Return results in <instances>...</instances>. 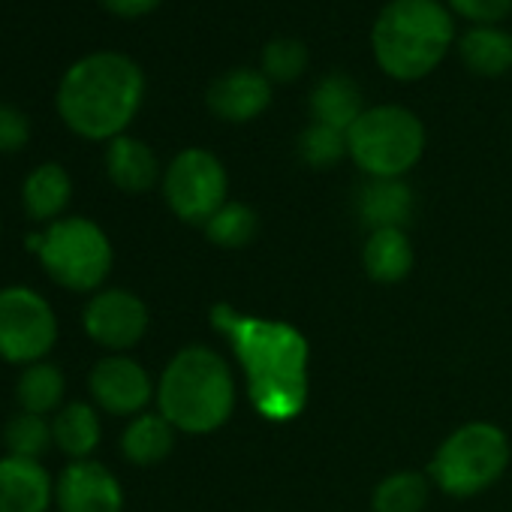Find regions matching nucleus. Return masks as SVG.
I'll list each match as a JSON object with an SVG mask.
<instances>
[{"instance_id": "12", "label": "nucleus", "mask_w": 512, "mask_h": 512, "mask_svg": "<svg viewBox=\"0 0 512 512\" xmlns=\"http://www.w3.org/2000/svg\"><path fill=\"white\" fill-rule=\"evenodd\" d=\"M58 512H124L121 479L94 458L70 461L55 476Z\"/></svg>"}, {"instance_id": "24", "label": "nucleus", "mask_w": 512, "mask_h": 512, "mask_svg": "<svg viewBox=\"0 0 512 512\" xmlns=\"http://www.w3.org/2000/svg\"><path fill=\"white\" fill-rule=\"evenodd\" d=\"M52 446H55V437H52V419L49 416L19 410L7 419V425H4L7 455L40 461Z\"/></svg>"}, {"instance_id": "32", "label": "nucleus", "mask_w": 512, "mask_h": 512, "mask_svg": "<svg viewBox=\"0 0 512 512\" xmlns=\"http://www.w3.org/2000/svg\"><path fill=\"white\" fill-rule=\"evenodd\" d=\"M0 235H4V220H0Z\"/></svg>"}, {"instance_id": "30", "label": "nucleus", "mask_w": 512, "mask_h": 512, "mask_svg": "<svg viewBox=\"0 0 512 512\" xmlns=\"http://www.w3.org/2000/svg\"><path fill=\"white\" fill-rule=\"evenodd\" d=\"M31 142V118L13 106L0 103V154H19Z\"/></svg>"}, {"instance_id": "7", "label": "nucleus", "mask_w": 512, "mask_h": 512, "mask_svg": "<svg viewBox=\"0 0 512 512\" xmlns=\"http://www.w3.org/2000/svg\"><path fill=\"white\" fill-rule=\"evenodd\" d=\"M509 464V440L491 422L455 428L437 449L431 476L452 497H470L494 485Z\"/></svg>"}, {"instance_id": "25", "label": "nucleus", "mask_w": 512, "mask_h": 512, "mask_svg": "<svg viewBox=\"0 0 512 512\" xmlns=\"http://www.w3.org/2000/svg\"><path fill=\"white\" fill-rule=\"evenodd\" d=\"M311 67V52L299 37H272L260 49V73L272 85H293Z\"/></svg>"}, {"instance_id": "29", "label": "nucleus", "mask_w": 512, "mask_h": 512, "mask_svg": "<svg viewBox=\"0 0 512 512\" xmlns=\"http://www.w3.org/2000/svg\"><path fill=\"white\" fill-rule=\"evenodd\" d=\"M455 22H467V28L503 25L512 16V0H443Z\"/></svg>"}, {"instance_id": "17", "label": "nucleus", "mask_w": 512, "mask_h": 512, "mask_svg": "<svg viewBox=\"0 0 512 512\" xmlns=\"http://www.w3.org/2000/svg\"><path fill=\"white\" fill-rule=\"evenodd\" d=\"M455 55L467 73L479 79H500L512 70V31L503 25L467 28L455 40Z\"/></svg>"}, {"instance_id": "5", "label": "nucleus", "mask_w": 512, "mask_h": 512, "mask_svg": "<svg viewBox=\"0 0 512 512\" xmlns=\"http://www.w3.org/2000/svg\"><path fill=\"white\" fill-rule=\"evenodd\" d=\"M34 256L55 287L76 296L103 290L115 266L112 238L97 220L82 214H67L43 226Z\"/></svg>"}, {"instance_id": "16", "label": "nucleus", "mask_w": 512, "mask_h": 512, "mask_svg": "<svg viewBox=\"0 0 512 512\" xmlns=\"http://www.w3.org/2000/svg\"><path fill=\"white\" fill-rule=\"evenodd\" d=\"M73 202V178L70 172L49 160L34 166L22 181V208L31 223L49 226L61 217H67V208Z\"/></svg>"}, {"instance_id": "6", "label": "nucleus", "mask_w": 512, "mask_h": 512, "mask_svg": "<svg viewBox=\"0 0 512 512\" xmlns=\"http://www.w3.org/2000/svg\"><path fill=\"white\" fill-rule=\"evenodd\" d=\"M425 124L401 103L368 106L347 130V157L368 178H404L425 154Z\"/></svg>"}, {"instance_id": "20", "label": "nucleus", "mask_w": 512, "mask_h": 512, "mask_svg": "<svg viewBox=\"0 0 512 512\" xmlns=\"http://www.w3.org/2000/svg\"><path fill=\"white\" fill-rule=\"evenodd\" d=\"M52 437H55V449L64 452L70 461L91 458L103 440L100 410L88 401H67L52 416Z\"/></svg>"}, {"instance_id": "3", "label": "nucleus", "mask_w": 512, "mask_h": 512, "mask_svg": "<svg viewBox=\"0 0 512 512\" xmlns=\"http://www.w3.org/2000/svg\"><path fill=\"white\" fill-rule=\"evenodd\" d=\"M458 22L443 0H386L371 25V55L392 82L428 79L455 49Z\"/></svg>"}, {"instance_id": "2", "label": "nucleus", "mask_w": 512, "mask_h": 512, "mask_svg": "<svg viewBox=\"0 0 512 512\" xmlns=\"http://www.w3.org/2000/svg\"><path fill=\"white\" fill-rule=\"evenodd\" d=\"M214 323L235 338L256 410L266 419L299 416L308 392V347L302 335L281 323L232 320L226 308L214 311Z\"/></svg>"}, {"instance_id": "19", "label": "nucleus", "mask_w": 512, "mask_h": 512, "mask_svg": "<svg viewBox=\"0 0 512 512\" xmlns=\"http://www.w3.org/2000/svg\"><path fill=\"white\" fill-rule=\"evenodd\" d=\"M362 223L374 229H404L413 217V190L404 178H368L356 199Z\"/></svg>"}, {"instance_id": "21", "label": "nucleus", "mask_w": 512, "mask_h": 512, "mask_svg": "<svg viewBox=\"0 0 512 512\" xmlns=\"http://www.w3.org/2000/svg\"><path fill=\"white\" fill-rule=\"evenodd\" d=\"M175 446V425L163 413H139L121 434V455L136 467H154L166 461Z\"/></svg>"}, {"instance_id": "11", "label": "nucleus", "mask_w": 512, "mask_h": 512, "mask_svg": "<svg viewBox=\"0 0 512 512\" xmlns=\"http://www.w3.org/2000/svg\"><path fill=\"white\" fill-rule=\"evenodd\" d=\"M88 389L97 410L127 419L145 413L151 398H157V386L151 374L127 353L103 356L88 374Z\"/></svg>"}, {"instance_id": "14", "label": "nucleus", "mask_w": 512, "mask_h": 512, "mask_svg": "<svg viewBox=\"0 0 512 512\" xmlns=\"http://www.w3.org/2000/svg\"><path fill=\"white\" fill-rule=\"evenodd\" d=\"M55 506V476L43 461L0 458V512H49Z\"/></svg>"}, {"instance_id": "23", "label": "nucleus", "mask_w": 512, "mask_h": 512, "mask_svg": "<svg viewBox=\"0 0 512 512\" xmlns=\"http://www.w3.org/2000/svg\"><path fill=\"white\" fill-rule=\"evenodd\" d=\"M67 377L55 362H37L22 368L19 380H16V401L19 410L28 413H40V416H55L67 401Z\"/></svg>"}, {"instance_id": "4", "label": "nucleus", "mask_w": 512, "mask_h": 512, "mask_svg": "<svg viewBox=\"0 0 512 512\" xmlns=\"http://www.w3.org/2000/svg\"><path fill=\"white\" fill-rule=\"evenodd\" d=\"M235 410V380L220 353L193 344L178 350L157 383V413H163L175 431L211 434Z\"/></svg>"}, {"instance_id": "13", "label": "nucleus", "mask_w": 512, "mask_h": 512, "mask_svg": "<svg viewBox=\"0 0 512 512\" xmlns=\"http://www.w3.org/2000/svg\"><path fill=\"white\" fill-rule=\"evenodd\" d=\"M272 97L275 85L260 73V67H232L208 82L205 106L226 124H247L272 106Z\"/></svg>"}, {"instance_id": "15", "label": "nucleus", "mask_w": 512, "mask_h": 512, "mask_svg": "<svg viewBox=\"0 0 512 512\" xmlns=\"http://www.w3.org/2000/svg\"><path fill=\"white\" fill-rule=\"evenodd\" d=\"M103 166L109 181L121 190V193H148L157 181H163L160 172V160L154 154V148L130 133L106 142V154H103Z\"/></svg>"}, {"instance_id": "1", "label": "nucleus", "mask_w": 512, "mask_h": 512, "mask_svg": "<svg viewBox=\"0 0 512 512\" xmlns=\"http://www.w3.org/2000/svg\"><path fill=\"white\" fill-rule=\"evenodd\" d=\"M145 73L124 52H91L67 67L55 91V112L70 133L112 142L127 133L145 103Z\"/></svg>"}, {"instance_id": "8", "label": "nucleus", "mask_w": 512, "mask_h": 512, "mask_svg": "<svg viewBox=\"0 0 512 512\" xmlns=\"http://www.w3.org/2000/svg\"><path fill=\"white\" fill-rule=\"evenodd\" d=\"M58 335V314L40 290L28 284L0 287V362L22 368L46 362Z\"/></svg>"}, {"instance_id": "22", "label": "nucleus", "mask_w": 512, "mask_h": 512, "mask_svg": "<svg viewBox=\"0 0 512 512\" xmlns=\"http://www.w3.org/2000/svg\"><path fill=\"white\" fill-rule=\"evenodd\" d=\"M362 263L377 284H398L413 269V244L407 229H374L365 241Z\"/></svg>"}, {"instance_id": "27", "label": "nucleus", "mask_w": 512, "mask_h": 512, "mask_svg": "<svg viewBox=\"0 0 512 512\" xmlns=\"http://www.w3.org/2000/svg\"><path fill=\"white\" fill-rule=\"evenodd\" d=\"M202 229L211 244L235 250V247H247L256 238V232H260V217L244 202H226Z\"/></svg>"}, {"instance_id": "18", "label": "nucleus", "mask_w": 512, "mask_h": 512, "mask_svg": "<svg viewBox=\"0 0 512 512\" xmlns=\"http://www.w3.org/2000/svg\"><path fill=\"white\" fill-rule=\"evenodd\" d=\"M308 109H311V121L317 124H329L335 130H350L359 115L368 109L359 82L350 73H326L308 94Z\"/></svg>"}, {"instance_id": "31", "label": "nucleus", "mask_w": 512, "mask_h": 512, "mask_svg": "<svg viewBox=\"0 0 512 512\" xmlns=\"http://www.w3.org/2000/svg\"><path fill=\"white\" fill-rule=\"evenodd\" d=\"M163 0H100V7L109 13V16H118V19H145L151 16Z\"/></svg>"}, {"instance_id": "9", "label": "nucleus", "mask_w": 512, "mask_h": 512, "mask_svg": "<svg viewBox=\"0 0 512 512\" xmlns=\"http://www.w3.org/2000/svg\"><path fill=\"white\" fill-rule=\"evenodd\" d=\"M163 199L169 211L193 226H205L229 202V175L208 148H184L163 169Z\"/></svg>"}, {"instance_id": "26", "label": "nucleus", "mask_w": 512, "mask_h": 512, "mask_svg": "<svg viewBox=\"0 0 512 512\" xmlns=\"http://www.w3.org/2000/svg\"><path fill=\"white\" fill-rule=\"evenodd\" d=\"M428 479L416 470H401L386 476L371 497L374 512H422L428 506Z\"/></svg>"}, {"instance_id": "10", "label": "nucleus", "mask_w": 512, "mask_h": 512, "mask_svg": "<svg viewBox=\"0 0 512 512\" xmlns=\"http://www.w3.org/2000/svg\"><path fill=\"white\" fill-rule=\"evenodd\" d=\"M148 320V305L124 287H103L82 308L85 335L109 353L133 350L145 338Z\"/></svg>"}, {"instance_id": "28", "label": "nucleus", "mask_w": 512, "mask_h": 512, "mask_svg": "<svg viewBox=\"0 0 512 512\" xmlns=\"http://www.w3.org/2000/svg\"><path fill=\"white\" fill-rule=\"evenodd\" d=\"M299 157L311 169H332L347 157V133L311 121L299 136Z\"/></svg>"}]
</instances>
